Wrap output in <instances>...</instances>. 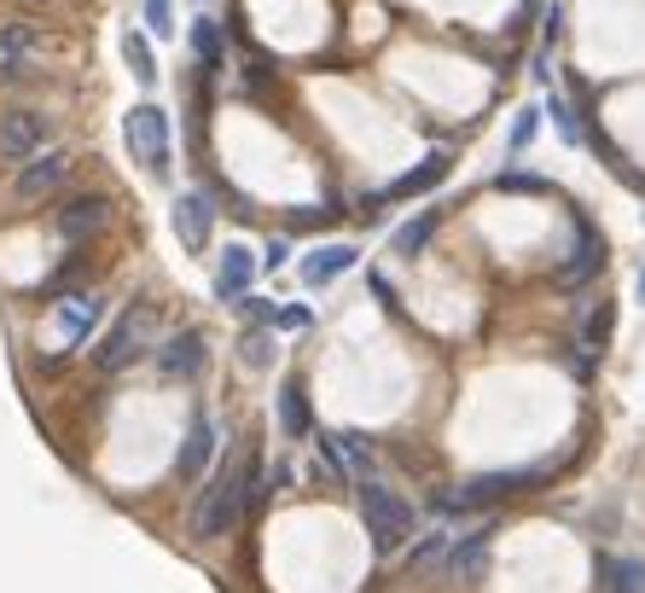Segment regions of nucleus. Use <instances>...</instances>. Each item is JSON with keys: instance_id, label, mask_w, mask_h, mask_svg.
<instances>
[{"instance_id": "nucleus-1", "label": "nucleus", "mask_w": 645, "mask_h": 593, "mask_svg": "<svg viewBox=\"0 0 645 593\" xmlns=\"http://www.w3.org/2000/svg\"><path fill=\"white\" fill-rule=\"evenodd\" d=\"M262 477V460H256V448H238V454H227L210 472L204 483V495L192 501V518L187 529L198 541H215V536H227V529L238 524V513H245V501H251V488Z\"/></svg>"}, {"instance_id": "nucleus-2", "label": "nucleus", "mask_w": 645, "mask_h": 593, "mask_svg": "<svg viewBox=\"0 0 645 593\" xmlns=\"http://www.w3.org/2000/svg\"><path fill=\"white\" fill-rule=\"evenodd\" d=\"M355 501H360V524H367V536H372L378 553H396V547L413 536L419 518H413V506L401 501L390 483H378V477L355 483Z\"/></svg>"}, {"instance_id": "nucleus-3", "label": "nucleus", "mask_w": 645, "mask_h": 593, "mask_svg": "<svg viewBox=\"0 0 645 593\" xmlns=\"http://www.w3.org/2000/svg\"><path fill=\"white\" fill-rule=\"evenodd\" d=\"M157 343V309L152 303H134V309H123L111 320V332L99 338V350H93V361L105 366V373H123V366H134L140 355H146Z\"/></svg>"}, {"instance_id": "nucleus-4", "label": "nucleus", "mask_w": 645, "mask_h": 593, "mask_svg": "<svg viewBox=\"0 0 645 593\" xmlns=\"http://www.w3.org/2000/svg\"><path fill=\"white\" fill-rule=\"evenodd\" d=\"M123 140H129V152L146 175H169V111L164 106H152V99L134 106L123 117Z\"/></svg>"}, {"instance_id": "nucleus-5", "label": "nucleus", "mask_w": 645, "mask_h": 593, "mask_svg": "<svg viewBox=\"0 0 645 593\" xmlns=\"http://www.w3.org/2000/svg\"><path fill=\"white\" fill-rule=\"evenodd\" d=\"M53 146V117L35 106H7L0 111V157L24 169L30 157H42Z\"/></svg>"}, {"instance_id": "nucleus-6", "label": "nucleus", "mask_w": 645, "mask_h": 593, "mask_svg": "<svg viewBox=\"0 0 645 593\" xmlns=\"http://www.w3.org/2000/svg\"><path fill=\"white\" fill-rule=\"evenodd\" d=\"M518 488H535V472H489V477H471L466 488H454V495H436V513H442V518L489 513L494 501L518 495Z\"/></svg>"}, {"instance_id": "nucleus-7", "label": "nucleus", "mask_w": 645, "mask_h": 593, "mask_svg": "<svg viewBox=\"0 0 645 593\" xmlns=\"http://www.w3.org/2000/svg\"><path fill=\"white\" fill-rule=\"evenodd\" d=\"M70 180V152L65 146H47L42 157H30L24 169H18V180H12V198L18 204H42V198H53L58 187Z\"/></svg>"}, {"instance_id": "nucleus-8", "label": "nucleus", "mask_w": 645, "mask_h": 593, "mask_svg": "<svg viewBox=\"0 0 645 593\" xmlns=\"http://www.w3.org/2000/svg\"><path fill=\"white\" fill-rule=\"evenodd\" d=\"M105 221H111V198L105 193H76V198L58 204L53 228H58L65 244H82V239H93L99 228H105Z\"/></svg>"}, {"instance_id": "nucleus-9", "label": "nucleus", "mask_w": 645, "mask_h": 593, "mask_svg": "<svg viewBox=\"0 0 645 593\" xmlns=\"http://www.w3.org/2000/svg\"><path fill=\"white\" fill-rule=\"evenodd\" d=\"M169 221H175V239L198 256L210 244V233H215V204H210V193H180L175 210H169Z\"/></svg>"}, {"instance_id": "nucleus-10", "label": "nucleus", "mask_w": 645, "mask_h": 593, "mask_svg": "<svg viewBox=\"0 0 645 593\" xmlns=\"http://www.w3.org/2000/svg\"><path fill=\"white\" fill-rule=\"evenodd\" d=\"M99 315H105V297L99 292H70V297H58V309H53V332L65 343H88Z\"/></svg>"}, {"instance_id": "nucleus-11", "label": "nucleus", "mask_w": 645, "mask_h": 593, "mask_svg": "<svg viewBox=\"0 0 645 593\" xmlns=\"http://www.w3.org/2000/svg\"><path fill=\"white\" fill-rule=\"evenodd\" d=\"M204 361H210V343H204V332H175L169 343H157V373L164 378H198L204 373Z\"/></svg>"}, {"instance_id": "nucleus-12", "label": "nucleus", "mask_w": 645, "mask_h": 593, "mask_svg": "<svg viewBox=\"0 0 645 593\" xmlns=\"http://www.w3.org/2000/svg\"><path fill=\"white\" fill-rule=\"evenodd\" d=\"M256 268H262V262L245 251V244H227L221 262H215V297L221 303H245L251 285H256Z\"/></svg>"}, {"instance_id": "nucleus-13", "label": "nucleus", "mask_w": 645, "mask_h": 593, "mask_svg": "<svg viewBox=\"0 0 645 593\" xmlns=\"http://www.w3.org/2000/svg\"><path fill=\"white\" fill-rule=\"evenodd\" d=\"M355 262H360L355 244H320V251H309V256L297 262V274H302V285H314V292H320V285L344 279V274L355 268Z\"/></svg>"}, {"instance_id": "nucleus-14", "label": "nucleus", "mask_w": 645, "mask_h": 593, "mask_svg": "<svg viewBox=\"0 0 645 593\" xmlns=\"http://www.w3.org/2000/svg\"><path fill=\"white\" fill-rule=\"evenodd\" d=\"M448 576H459V582L489 576V529H466L459 541H448Z\"/></svg>"}, {"instance_id": "nucleus-15", "label": "nucleus", "mask_w": 645, "mask_h": 593, "mask_svg": "<svg viewBox=\"0 0 645 593\" xmlns=\"http://www.w3.org/2000/svg\"><path fill=\"white\" fill-rule=\"evenodd\" d=\"M215 460V425L210 419H192V431H187V442H180V454H175V472L180 477H204V465Z\"/></svg>"}, {"instance_id": "nucleus-16", "label": "nucleus", "mask_w": 645, "mask_h": 593, "mask_svg": "<svg viewBox=\"0 0 645 593\" xmlns=\"http://www.w3.org/2000/svg\"><path fill=\"white\" fill-rule=\"evenodd\" d=\"M279 431H286L291 442L297 437H314V414H309V391H302V378L279 384Z\"/></svg>"}, {"instance_id": "nucleus-17", "label": "nucleus", "mask_w": 645, "mask_h": 593, "mask_svg": "<svg viewBox=\"0 0 645 593\" xmlns=\"http://www.w3.org/2000/svg\"><path fill=\"white\" fill-rule=\"evenodd\" d=\"M599 268H604V239L581 228V239H576V256L564 262V268H558L553 279H558V285H581V279H593Z\"/></svg>"}, {"instance_id": "nucleus-18", "label": "nucleus", "mask_w": 645, "mask_h": 593, "mask_svg": "<svg viewBox=\"0 0 645 593\" xmlns=\"http://www.w3.org/2000/svg\"><path fill=\"white\" fill-rule=\"evenodd\" d=\"M448 169H454V157H448V152H431L425 163H419V169H408L401 180H390V193H385V198H419V193H431Z\"/></svg>"}, {"instance_id": "nucleus-19", "label": "nucleus", "mask_w": 645, "mask_h": 593, "mask_svg": "<svg viewBox=\"0 0 645 593\" xmlns=\"http://www.w3.org/2000/svg\"><path fill=\"white\" fill-rule=\"evenodd\" d=\"M599 587L604 593H645V564L622 559V553H604L599 559Z\"/></svg>"}, {"instance_id": "nucleus-20", "label": "nucleus", "mask_w": 645, "mask_h": 593, "mask_svg": "<svg viewBox=\"0 0 645 593\" xmlns=\"http://www.w3.org/2000/svg\"><path fill=\"white\" fill-rule=\"evenodd\" d=\"M436 239V210H425V216H413V221H401V228H396V256H419V251H425V244Z\"/></svg>"}, {"instance_id": "nucleus-21", "label": "nucleus", "mask_w": 645, "mask_h": 593, "mask_svg": "<svg viewBox=\"0 0 645 593\" xmlns=\"http://www.w3.org/2000/svg\"><path fill=\"white\" fill-rule=\"evenodd\" d=\"M123 58H129V70H134L140 88H152V81H157V58H152V41L140 35V30L123 35Z\"/></svg>"}, {"instance_id": "nucleus-22", "label": "nucleus", "mask_w": 645, "mask_h": 593, "mask_svg": "<svg viewBox=\"0 0 645 593\" xmlns=\"http://www.w3.org/2000/svg\"><path fill=\"white\" fill-rule=\"evenodd\" d=\"M337 454H344V465L355 472V483L372 477V442L360 437V431H337Z\"/></svg>"}, {"instance_id": "nucleus-23", "label": "nucleus", "mask_w": 645, "mask_h": 593, "mask_svg": "<svg viewBox=\"0 0 645 593\" xmlns=\"http://www.w3.org/2000/svg\"><path fill=\"white\" fill-rule=\"evenodd\" d=\"M238 361H245L251 373L274 366V338H268V332H245V338H238Z\"/></svg>"}, {"instance_id": "nucleus-24", "label": "nucleus", "mask_w": 645, "mask_h": 593, "mask_svg": "<svg viewBox=\"0 0 645 593\" xmlns=\"http://www.w3.org/2000/svg\"><path fill=\"white\" fill-rule=\"evenodd\" d=\"M611 303H599V309L588 315V326H581V350H588V355H599L604 350V338H611Z\"/></svg>"}, {"instance_id": "nucleus-25", "label": "nucleus", "mask_w": 645, "mask_h": 593, "mask_svg": "<svg viewBox=\"0 0 645 593\" xmlns=\"http://www.w3.org/2000/svg\"><path fill=\"white\" fill-rule=\"evenodd\" d=\"M192 53L204 58V65H221V30H215V18H198V24H192Z\"/></svg>"}, {"instance_id": "nucleus-26", "label": "nucleus", "mask_w": 645, "mask_h": 593, "mask_svg": "<svg viewBox=\"0 0 645 593\" xmlns=\"http://www.w3.org/2000/svg\"><path fill=\"white\" fill-rule=\"evenodd\" d=\"M442 553H448V541H442V529H431V536L413 547V570H431V564H436Z\"/></svg>"}, {"instance_id": "nucleus-27", "label": "nucleus", "mask_w": 645, "mask_h": 593, "mask_svg": "<svg viewBox=\"0 0 645 593\" xmlns=\"http://www.w3.org/2000/svg\"><path fill=\"white\" fill-rule=\"evenodd\" d=\"M535 111H518V122H512V157H523V152H530V140H535Z\"/></svg>"}, {"instance_id": "nucleus-28", "label": "nucleus", "mask_w": 645, "mask_h": 593, "mask_svg": "<svg viewBox=\"0 0 645 593\" xmlns=\"http://www.w3.org/2000/svg\"><path fill=\"white\" fill-rule=\"evenodd\" d=\"M146 24H152V35H175V12H169V0H146Z\"/></svg>"}, {"instance_id": "nucleus-29", "label": "nucleus", "mask_w": 645, "mask_h": 593, "mask_svg": "<svg viewBox=\"0 0 645 593\" xmlns=\"http://www.w3.org/2000/svg\"><path fill=\"white\" fill-rule=\"evenodd\" d=\"M0 47L24 58V53H35V35H30V30H18V24H7V30H0Z\"/></svg>"}, {"instance_id": "nucleus-30", "label": "nucleus", "mask_w": 645, "mask_h": 593, "mask_svg": "<svg viewBox=\"0 0 645 593\" xmlns=\"http://www.w3.org/2000/svg\"><path fill=\"white\" fill-rule=\"evenodd\" d=\"M500 193H541V180H535V175H518V169H507V175H500Z\"/></svg>"}, {"instance_id": "nucleus-31", "label": "nucleus", "mask_w": 645, "mask_h": 593, "mask_svg": "<svg viewBox=\"0 0 645 593\" xmlns=\"http://www.w3.org/2000/svg\"><path fill=\"white\" fill-rule=\"evenodd\" d=\"M286 262H291V244H286V239H274L268 251H262V268H268V274H274V268H286Z\"/></svg>"}, {"instance_id": "nucleus-32", "label": "nucleus", "mask_w": 645, "mask_h": 593, "mask_svg": "<svg viewBox=\"0 0 645 593\" xmlns=\"http://www.w3.org/2000/svg\"><path fill=\"white\" fill-rule=\"evenodd\" d=\"M553 122L564 129V140H576V117H570V106H564V99L553 94Z\"/></svg>"}, {"instance_id": "nucleus-33", "label": "nucleus", "mask_w": 645, "mask_h": 593, "mask_svg": "<svg viewBox=\"0 0 645 593\" xmlns=\"http://www.w3.org/2000/svg\"><path fill=\"white\" fill-rule=\"evenodd\" d=\"M238 309H245L251 320H279V309H274V303H262V297H245Z\"/></svg>"}, {"instance_id": "nucleus-34", "label": "nucleus", "mask_w": 645, "mask_h": 593, "mask_svg": "<svg viewBox=\"0 0 645 593\" xmlns=\"http://www.w3.org/2000/svg\"><path fill=\"white\" fill-rule=\"evenodd\" d=\"M326 221H332V210H297L291 228H326Z\"/></svg>"}, {"instance_id": "nucleus-35", "label": "nucleus", "mask_w": 645, "mask_h": 593, "mask_svg": "<svg viewBox=\"0 0 645 593\" xmlns=\"http://www.w3.org/2000/svg\"><path fill=\"white\" fill-rule=\"evenodd\" d=\"M279 326H286V332H302V326H309V309H279Z\"/></svg>"}, {"instance_id": "nucleus-36", "label": "nucleus", "mask_w": 645, "mask_h": 593, "mask_svg": "<svg viewBox=\"0 0 645 593\" xmlns=\"http://www.w3.org/2000/svg\"><path fill=\"white\" fill-rule=\"evenodd\" d=\"M640 297H645V274H640Z\"/></svg>"}]
</instances>
